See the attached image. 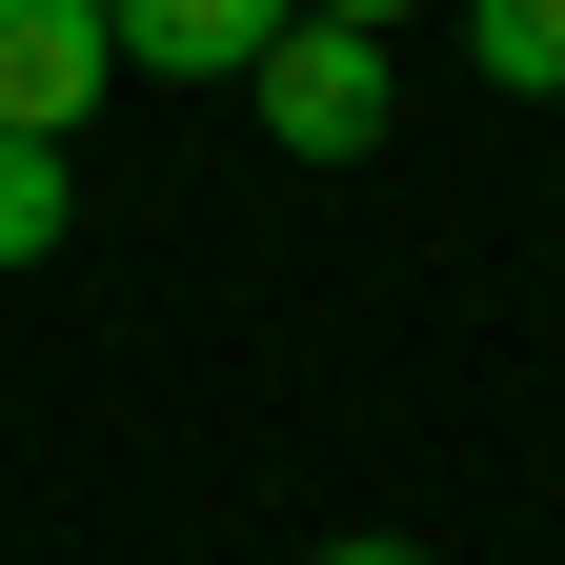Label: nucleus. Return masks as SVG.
<instances>
[{
	"label": "nucleus",
	"instance_id": "nucleus-5",
	"mask_svg": "<svg viewBox=\"0 0 565 565\" xmlns=\"http://www.w3.org/2000/svg\"><path fill=\"white\" fill-rule=\"evenodd\" d=\"M465 41H484L505 102H565V0H465Z\"/></svg>",
	"mask_w": 565,
	"mask_h": 565
},
{
	"label": "nucleus",
	"instance_id": "nucleus-7",
	"mask_svg": "<svg viewBox=\"0 0 565 565\" xmlns=\"http://www.w3.org/2000/svg\"><path fill=\"white\" fill-rule=\"evenodd\" d=\"M323 565H424V545H384V525H343V545H323Z\"/></svg>",
	"mask_w": 565,
	"mask_h": 565
},
{
	"label": "nucleus",
	"instance_id": "nucleus-6",
	"mask_svg": "<svg viewBox=\"0 0 565 565\" xmlns=\"http://www.w3.org/2000/svg\"><path fill=\"white\" fill-rule=\"evenodd\" d=\"M303 21H364V41H384V21H424V0H303Z\"/></svg>",
	"mask_w": 565,
	"mask_h": 565
},
{
	"label": "nucleus",
	"instance_id": "nucleus-4",
	"mask_svg": "<svg viewBox=\"0 0 565 565\" xmlns=\"http://www.w3.org/2000/svg\"><path fill=\"white\" fill-rule=\"evenodd\" d=\"M61 223H82L61 141H0V282H21V263H61Z\"/></svg>",
	"mask_w": 565,
	"mask_h": 565
},
{
	"label": "nucleus",
	"instance_id": "nucleus-3",
	"mask_svg": "<svg viewBox=\"0 0 565 565\" xmlns=\"http://www.w3.org/2000/svg\"><path fill=\"white\" fill-rule=\"evenodd\" d=\"M282 21H303V0H102V41L141 61V82H243Z\"/></svg>",
	"mask_w": 565,
	"mask_h": 565
},
{
	"label": "nucleus",
	"instance_id": "nucleus-1",
	"mask_svg": "<svg viewBox=\"0 0 565 565\" xmlns=\"http://www.w3.org/2000/svg\"><path fill=\"white\" fill-rule=\"evenodd\" d=\"M243 102H263L282 162H364V141L404 121V82H384V41H364V21H282V41L243 61Z\"/></svg>",
	"mask_w": 565,
	"mask_h": 565
},
{
	"label": "nucleus",
	"instance_id": "nucleus-2",
	"mask_svg": "<svg viewBox=\"0 0 565 565\" xmlns=\"http://www.w3.org/2000/svg\"><path fill=\"white\" fill-rule=\"evenodd\" d=\"M102 82H121L102 0H0V141H82Z\"/></svg>",
	"mask_w": 565,
	"mask_h": 565
}]
</instances>
